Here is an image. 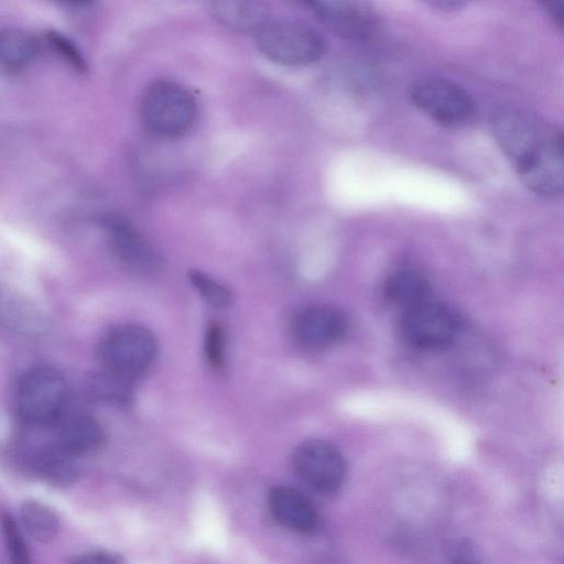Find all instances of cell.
Masks as SVG:
<instances>
[{"label": "cell", "mask_w": 564, "mask_h": 564, "mask_svg": "<svg viewBox=\"0 0 564 564\" xmlns=\"http://www.w3.org/2000/svg\"><path fill=\"white\" fill-rule=\"evenodd\" d=\"M492 134L520 181L542 196L563 191L562 133L539 116L518 108H502L490 119Z\"/></svg>", "instance_id": "1"}, {"label": "cell", "mask_w": 564, "mask_h": 564, "mask_svg": "<svg viewBox=\"0 0 564 564\" xmlns=\"http://www.w3.org/2000/svg\"><path fill=\"white\" fill-rule=\"evenodd\" d=\"M197 105L183 85L173 80H156L147 87L140 102L144 127L161 138H177L194 124Z\"/></svg>", "instance_id": "2"}, {"label": "cell", "mask_w": 564, "mask_h": 564, "mask_svg": "<svg viewBox=\"0 0 564 564\" xmlns=\"http://www.w3.org/2000/svg\"><path fill=\"white\" fill-rule=\"evenodd\" d=\"M256 43L268 59L284 66L315 63L326 46L316 30L290 19H267L256 30Z\"/></svg>", "instance_id": "3"}, {"label": "cell", "mask_w": 564, "mask_h": 564, "mask_svg": "<svg viewBox=\"0 0 564 564\" xmlns=\"http://www.w3.org/2000/svg\"><path fill=\"white\" fill-rule=\"evenodd\" d=\"M156 352L154 335L133 324L108 329L97 345V356L104 369L130 380L150 368Z\"/></svg>", "instance_id": "4"}, {"label": "cell", "mask_w": 564, "mask_h": 564, "mask_svg": "<svg viewBox=\"0 0 564 564\" xmlns=\"http://www.w3.org/2000/svg\"><path fill=\"white\" fill-rule=\"evenodd\" d=\"M68 398V387L63 375L48 366L29 369L21 378L17 392L20 417L32 425L56 421Z\"/></svg>", "instance_id": "5"}, {"label": "cell", "mask_w": 564, "mask_h": 564, "mask_svg": "<svg viewBox=\"0 0 564 564\" xmlns=\"http://www.w3.org/2000/svg\"><path fill=\"white\" fill-rule=\"evenodd\" d=\"M459 329V319L448 306L423 301L406 307L400 319L405 343L420 349H438L449 345Z\"/></svg>", "instance_id": "6"}, {"label": "cell", "mask_w": 564, "mask_h": 564, "mask_svg": "<svg viewBox=\"0 0 564 564\" xmlns=\"http://www.w3.org/2000/svg\"><path fill=\"white\" fill-rule=\"evenodd\" d=\"M412 102L434 120L457 124L474 112V100L460 85L442 77H424L410 89Z\"/></svg>", "instance_id": "7"}, {"label": "cell", "mask_w": 564, "mask_h": 564, "mask_svg": "<svg viewBox=\"0 0 564 564\" xmlns=\"http://www.w3.org/2000/svg\"><path fill=\"white\" fill-rule=\"evenodd\" d=\"M293 466L308 487L324 495L336 492L346 476L344 456L337 447L322 440L300 444L293 455Z\"/></svg>", "instance_id": "8"}, {"label": "cell", "mask_w": 564, "mask_h": 564, "mask_svg": "<svg viewBox=\"0 0 564 564\" xmlns=\"http://www.w3.org/2000/svg\"><path fill=\"white\" fill-rule=\"evenodd\" d=\"M335 34L351 41L368 39L373 20L359 0H294Z\"/></svg>", "instance_id": "9"}, {"label": "cell", "mask_w": 564, "mask_h": 564, "mask_svg": "<svg viewBox=\"0 0 564 564\" xmlns=\"http://www.w3.org/2000/svg\"><path fill=\"white\" fill-rule=\"evenodd\" d=\"M347 328L346 316L324 305L303 308L291 322L293 338L308 349H324L335 345L345 336Z\"/></svg>", "instance_id": "10"}, {"label": "cell", "mask_w": 564, "mask_h": 564, "mask_svg": "<svg viewBox=\"0 0 564 564\" xmlns=\"http://www.w3.org/2000/svg\"><path fill=\"white\" fill-rule=\"evenodd\" d=\"M100 225L112 251L130 269L148 273L160 267L158 253L129 220L117 215H105Z\"/></svg>", "instance_id": "11"}, {"label": "cell", "mask_w": 564, "mask_h": 564, "mask_svg": "<svg viewBox=\"0 0 564 564\" xmlns=\"http://www.w3.org/2000/svg\"><path fill=\"white\" fill-rule=\"evenodd\" d=\"M268 505L273 518L293 532L306 533L315 529L318 517L310 499L297 489L288 486L272 488Z\"/></svg>", "instance_id": "12"}, {"label": "cell", "mask_w": 564, "mask_h": 564, "mask_svg": "<svg viewBox=\"0 0 564 564\" xmlns=\"http://www.w3.org/2000/svg\"><path fill=\"white\" fill-rule=\"evenodd\" d=\"M0 324L12 332L36 336L46 332V315L28 299L0 288Z\"/></svg>", "instance_id": "13"}, {"label": "cell", "mask_w": 564, "mask_h": 564, "mask_svg": "<svg viewBox=\"0 0 564 564\" xmlns=\"http://www.w3.org/2000/svg\"><path fill=\"white\" fill-rule=\"evenodd\" d=\"M42 48L41 40L20 28L0 30V70L17 74L32 65Z\"/></svg>", "instance_id": "14"}, {"label": "cell", "mask_w": 564, "mask_h": 564, "mask_svg": "<svg viewBox=\"0 0 564 564\" xmlns=\"http://www.w3.org/2000/svg\"><path fill=\"white\" fill-rule=\"evenodd\" d=\"M102 440L104 431L100 423L88 414H77L61 424L55 443L78 457L97 449Z\"/></svg>", "instance_id": "15"}, {"label": "cell", "mask_w": 564, "mask_h": 564, "mask_svg": "<svg viewBox=\"0 0 564 564\" xmlns=\"http://www.w3.org/2000/svg\"><path fill=\"white\" fill-rule=\"evenodd\" d=\"M431 292L427 278L413 269H401L390 274L383 285L388 301L410 307L426 301Z\"/></svg>", "instance_id": "16"}, {"label": "cell", "mask_w": 564, "mask_h": 564, "mask_svg": "<svg viewBox=\"0 0 564 564\" xmlns=\"http://www.w3.org/2000/svg\"><path fill=\"white\" fill-rule=\"evenodd\" d=\"M214 15L224 24L239 30H257L265 20L261 0H208Z\"/></svg>", "instance_id": "17"}, {"label": "cell", "mask_w": 564, "mask_h": 564, "mask_svg": "<svg viewBox=\"0 0 564 564\" xmlns=\"http://www.w3.org/2000/svg\"><path fill=\"white\" fill-rule=\"evenodd\" d=\"M76 458L55 443L36 455L34 467L45 481L64 487L73 484L78 476Z\"/></svg>", "instance_id": "18"}, {"label": "cell", "mask_w": 564, "mask_h": 564, "mask_svg": "<svg viewBox=\"0 0 564 564\" xmlns=\"http://www.w3.org/2000/svg\"><path fill=\"white\" fill-rule=\"evenodd\" d=\"M20 517L29 534L40 542L53 540L58 532L59 519L45 503L35 500L23 502Z\"/></svg>", "instance_id": "19"}, {"label": "cell", "mask_w": 564, "mask_h": 564, "mask_svg": "<svg viewBox=\"0 0 564 564\" xmlns=\"http://www.w3.org/2000/svg\"><path fill=\"white\" fill-rule=\"evenodd\" d=\"M105 370V369H104ZM131 380L105 370L91 383L95 398L108 402L123 403L131 397Z\"/></svg>", "instance_id": "20"}, {"label": "cell", "mask_w": 564, "mask_h": 564, "mask_svg": "<svg viewBox=\"0 0 564 564\" xmlns=\"http://www.w3.org/2000/svg\"><path fill=\"white\" fill-rule=\"evenodd\" d=\"M48 48L77 73L87 70V62L78 46L65 34L51 30L45 34Z\"/></svg>", "instance_id": "21"}, {"label": "cell", "mask_w": 564, "mask_h": 564, "mask_svg": "<svg viewBox=\"0 0 564 564\" xmlns=\"http://www.w3.org/2000/svg\"><path fill=\"white\" fill-rule=\"evenodd\" d=\"M188 279L200 296L214 307H225L231 301V292L208 274L192 270Z\"/></svg>", "instance_id": "22"}, {"label": "cell", "mask_w": 564, "mask_h": 564, "mask_svg": "<svg viewBox=\"0 0 564 564\" xmlns=\"http://www.w3.org/2000/svg\"><path fill=\"white\" fill-rule=\"evenodd\" d=\"M0 523L4 542L12 562L17 564L29 563L30 553L28 545L12 516L7 512L1 513Z\"/></svg>", "instance_id": "23"}, {"label": "cell", "mask_w": 564, "mask_h": 564, "mask_svg": "<svg viewBox=\"0 0 564 564\" xmlns=\"http://www.w3.org/2000/svg\"><path fill=\"white\" fill-rule=\"evenodd\" d=\"M205 351L208 362L215 369H220L224 364V334L217 323L210 324L207 328Z\"/></svg>", "instance_id": "24"}, {"label": "cell", "mask_w": 564, "mask_h": 564, "mask_svg": "<svg viewBox=\"0 0 564 564\" xmlns=\"http://www.w3.org/2000/svg\"><path fill=\"white\" fill-rule=\"evenodd\" d=\"M540 6L544 9L546 14L554 21V23L563 28L564 22V0H538Z\"/></svg>", "instance_id": "25"}, {"label": "cell", "mask_w": 564, "mask_h": 564, "mask_svg": "<svg viewBox=\"0 0 564 564\" xmlns=\"http://www.w3.org/2000/svg\"><path fill=\"white\" fill-rule=\"evenodd\" d=\"M74 562L84 564H117L120 558L106 552H90L78 556Z\"/></svg>", "instance_id": "26"}, {"label": "cell", "mask_w": 564, "mask_h": 564, "mask_svg": "<svg viewBox=\"0 0 564 564\" xmlns=\"http://www.w3.org/2000/svg\"><path fill=\"white\" fill-rule=\"evenodd\" d=\"M431 7L442 11H454L464 8L470 0H424Z\"/></svg>", "instance_id": "27"}, {"label": "cell", "mask_w": 564, "mask_h": 564, "mask_svg": "<svg viewBox=\"0 0 564 564\" xmlns=\"http://www.w3.org/2000/svg\"><path fill=\"white\" fill-rule=\"evenodd\" d=\"M65 1H67L69 3L82 4V3H87L91 0H65Z\"/></svg>", "instance_id": "28"}]
</instances>
